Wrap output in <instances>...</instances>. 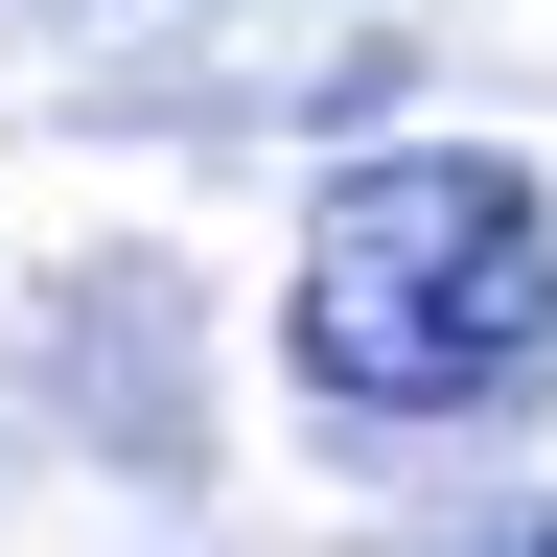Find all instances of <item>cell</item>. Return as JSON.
<instances>
[{
    "label": "cell",
    "mask_w": 557,
    "mask_h": 557,
    "mask_svg": "<svg viewBox=\"0 0 557 557\" xmlns=\"http://www.w3.org/2000/svg\"><path fill=\"white\" fill-rule=\"evenodd\" d=\"M372 557H557V511H442V534H372Z\"/></svg>",
    "instance_id": "7a4b0ae2"
},
{
    "label": "cell",
    "mask_w": 557,
    "mask_h": 557,
    "mask_svg": "<svg viewBox=\"0 0 557 557\" xmlns=\"http://www.w3.org/2000/svg\"><path fill=\"white\" fill-rule=\"evenodd\" d=\"M278 372L325 418H511L557 372V186L511 139H372L278 256Z\"/></svg>",
    "instance_id": "6da1fadb"
}]
</instances>
